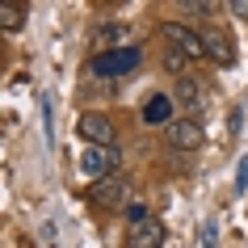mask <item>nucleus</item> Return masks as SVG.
I'll use <instances>...</instances> for the list:
<instances>
[{
	"label": "nucleus",
	"mask_w": 248,
	"mask_h": 248,
	"mask_svg": "<svg viewBox=\"0 0 248 248\" xmlns=\"http://www.w3.org/2000/svg\"><path fill=\"white\" fill-rule=\"evenodd\" d=\"M89 198H93V206H101V210H122L126 198H131V181L118 177V172H109V177L89 185Z\"/></svg>",
	"instance_id": "nucleus-1"
},
{
	"label": "nucleus",
	"mask_w": 248,
	"mask_h": 248,
	"mask_svg": "<svg viewBox=\"0 0 248 248\" xmlns=\"http://www.w3.org/2000/svg\"><path fill=\"white\" fill-rule=\"evenodd\" d=\"M118 164V152L114 147H89L84 156H80V172L84 177H93V181H101V177H109V169Z\"/></svg>",
	"instance_id": "nucleus-5"
},
{
	"label": "nucleus",
	"mask_w": 248,
	"mask_h": 248,
	"mask_svg": "<svg viewBox=\"0 0 248 248\" xmlns=\"http://www.w3.org/2000/svg\"><path fill=\"white\" fill-rule=\"evenodd\" d=\"M139 59H143L139 46H122V51H109V55H93V76H122V72L139 67Z\"/></svg>",
	"instance_id": "nucleus-4"
},
{
	"label": "nucleus",
	"mask_w": 248,
	"mask_h": 248,
	"mask_svg": "<svg viewBox=\"0 0 248 248\" xmlns=\"http://www.w3.org/2000/svg\"><path fill=\"white\" fill-rule=\"evenodd\" d=\"M202 42H206V55L210 59H215V63H232L235 59V51H232V38H227V34H223V30H206V34H202Z\"/></svg>",
	"instance_id": "nucleus-10"
},
{
	"label": "nucleus",
	"mask_w": 248,
	"mask_h": 248,
	"mask_svg": "<svg viewBox=\"0 0 248 248\" xmlns=\"http://www.w3.org/2000/svg\"><path fill=\"white\" fill-rule=\"evenodd\" d=\"M126 219H131V227H135V223L152 219V215H147V206H139V202H131V206H126Z\"/></svg>",
	"instance_id": "nucleus-13"
},
{
	"label": "nucleus",
	"mask_w": 248,
	"mask_h": 248,
	"mask_svg": "<svg viewBox=\"0 0 248 248\" xmlns=\"http://www.w3.org/2000/svg\"><path fill=\"white\" fill-rule=\"evenodd\" d=\"M164 67H172V72H181V67H185V55L169 51V55H164Z\"/></svg>",
	"instance_id": "nucleus-14"
},
{
	"label": "nucleus",
	"mask_w": 248,
	"mask_h": 248,
	"mask_svg": "<svg viewBox=\"0 0 248 248\" xmlns=\"http://www.w3.org/2000/svg\"><path fill=\"white\" fill-rule=\"evenodd\" d=\"M21 26H26V9L21 4H0V30L4 34H17Z\"/></svg>",
	"instance_id": "nucleus-11"
},
{
	"label": "nucleus",
	"mask_w": 248,
	"mask_h": 248,
	"mask_svg": "<svg viewBox=\"0 0 248 248\" xmlns=\"http://www.w3.org/2000/svg\"><path fill=\"white\" fill-rule=\"evenodd\" d=\"M177 97H181V101L189 105V109H202V84H198V80H189V76H185L181 84H177Z\"/></svg>",
	"instance_id": "nucleus-12"
},
{
	"label": "nucleus",
	"mask_w": 248,
	"mask_h": 248,
	"mask_svg": "<svg viewBox=\"0 0 248 248\" xmlns=\"http://www.w3.org/2000/svg\"><path fill=\"white\" fill-rule=\"evenodd\" d=\"M232 13H240V17H248V0H232Z\"/></svg>",
	"instance_id": "nucleus-15"
},
{
	"label": "nucleus",
	"mask_w": 248,
	"mask_h": 248,
	"mask_svg": "<svg viewBox=\"0 0 248 248\" xmlns=\"http://www.w3.org/2000/svg\"><path fill=\"white\" fill-rule=\"evenodd\" d=\"M169 143L177 147V152L202 147V122H198V118H177V122L169 126Z\"/></svg>",
	"instance_id": "nucleus-6"
},
{
	"label": "nucleus",
	"mask_w": 248,
	"mask_h": 248,
	"mask_svg": "<svg viewBox=\"0 0 248 248\" xmlns=\"http://www.w3.org/2000/svg\"><path fill=\"white\" fill-rule=\"evenodd\" d=\"M160 38L169 42L177 55H185V59H202L206 55V42H202V34L189 26H181V21H164L160 26Z\"/></svg>",
	"instance_id": "nucleus-2"
},
{
	"label": "nucleus",
	"mask_w": 248,
	"mask_h": 248,
	"mask_svg": "<svg viewBox=\"0 0 248 248\" xmlns=\"http://www.w3.org/2000/svg\"><path fill=\"white\" fill-rule=\"evenodd\" d=\"M160 244H164L160 219H143V223H135L131 232H126V248H160Z\"/></svg>",
	"instance_id": "nucleus-8"
},
{
	"label": "nucleus",
	"mask_w": 248,
	"mask_h": 248,
	"mask_svg": "<svg viewBox=\"0 0 248 248\" xmlns=\"http://www.w3.org/2000/svg\"><path fill=\"white\" fill-rule=\"evenodd\" d=\"M76 135H80V139H84L89 147H114V139H118L114 122H109L105 114H97V109L80 114V122H76Z\"/></svg>",
	"instance_id": "nucleus-3"
},
{
	"label": "nucleus",
	"mask_w": 248,
	"mask_h": 248,
	"mask_svg": "<svg viewBox=\"0 0 248 248\" xmlns=\"http://www.w3.org/2000/svg\"><path fill=\"white\" fill-rule=\"evenodd\" d=\"M122 38H126V26L122 21H109V26H97L89 34V46L97 55H109V51H122Z\"/></svg>",
	"instance_id": "nucleus-7"
},
{
	"label": "nucleus",
	"mask_w": 248,
	"mask_h": 248,
	"mask_svg": "<svg viewBox=\"0 0 248 248\" xmlns=\"http://www.w3.org/2000/svg\"><path fill=\"white\" fill-rule=\"evenodd\" d=\"M143 122L147 126H172V97L169 93H152L143 101Z\"/></svg>",
	"instance_id": "nucleus-9"
}]
</instances>
